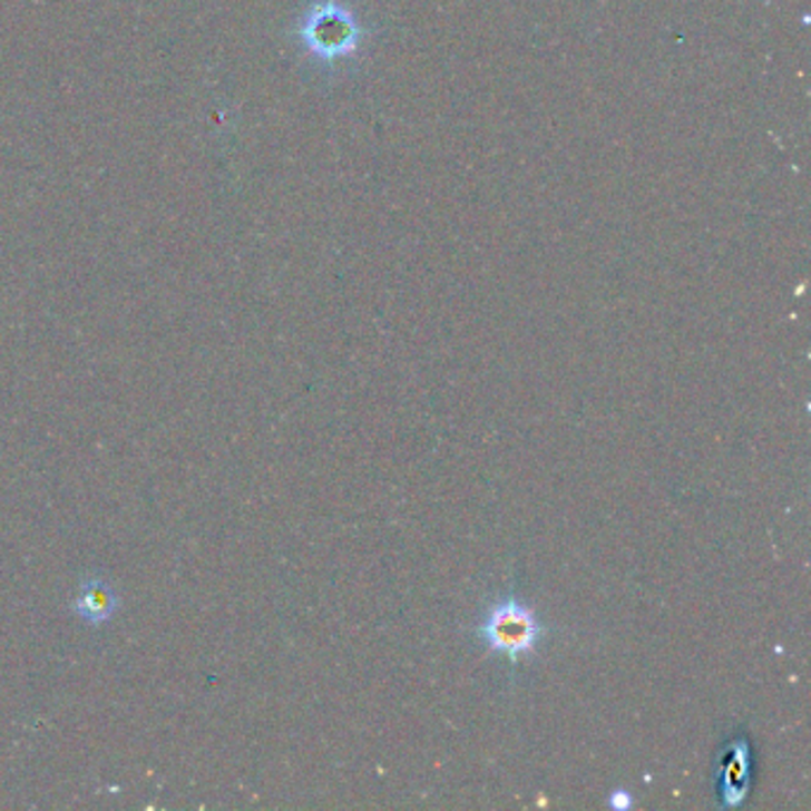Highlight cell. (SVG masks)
<instances>
[{
  "label": "cell",
  "mask_w": 811,
  "mask_h": 811,
  "mask_svg": "<svg viewBox=\"0 0 811 811\" xmlns=\"http://www.w3.org/2000/svg\"><path fill=\"white\" fill-rule=\"evenodd\" d=\"M545 628L519 597L507 595L492 605L476 626V636L496 655H505L519 664L524 655H531L540 643Z\"/></svg>",
  "instance_id": "6da1fadb"
},
{
  "label": "cell",
  "mask_w": 811,
  "mask_h": 811,
  "mask_svg": "<svg viewBox=\"0 0 811 811\" xmlns=\"http://www.w3.org/2000/svg\"><path fill=\"white\" fill-rule=\"evenodd\" d=\"M750 743L743 740H733V743L721 752L719 756V788H721V804L737 807L743 804L750 792Z\"/></svg>",
  "instance_id": "7a4b0ae2"
},
{
  "label": "cell",
  "mask_w": 811,
  "mask_h": 811,
  "mask_svg": "<svg viewBox=\"0 0 811 811\" xmlns=\"http://www.w3.org/2000/svg\"><path fill=\"white\" fill-rule=\"evenodd\" d=\"M117 609V595L110 584H102L100 578L81 584L79 597L75 599V612L91 626L108 622Z\"/></svg>",
  "instance_id": "3957f363"
},
{
  "label": "cell",
  "mask_w": 811,
  "mask_h": 811,
  "mask_svg": "<svg viewBox=\"0 0 811 811\" xmlns=\"http://www.w3.org/2000/svg\"><path fill=\"white\" fill-rule=\"evenodd\" d=\"M609 807L616 809V811H624V809H631L633 807V798L628 795L626 790H614L609 795Z\"/></svg>",
  "instance_id": "277c9868"
}]
</instances>
